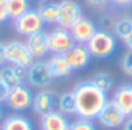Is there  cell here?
Masks as SVG:
<instances>
[{"label":"cell","instance_id":"6da1fadb","mask_svg":"<svg viewBox=\"0 0 132 130\" xmlns=\"http://www.w3.org/2000/svg\"><path fill=\"white\" fill-rule=\"evenodd\" d=\"M73 98H75V105H76V115L84 119H96L103 107L106 105L107 93L98 88L92 81H86L78 84L73 90Z\"/></svg>","mask_w":132,"mask_h":130},{"label":"cell","instance_id":"7a4b0ae2","mask_svg":"<svg viewBox=\"0 0 132 130\" xmlns=\"http://www.w3.org/2000/svg\"><path fill=\"white\" fill-rule=\"evenodd\" d=\"M89 53L92 57L96 59H106L109 56H112L117 50V37L106 31V30H98L93 37L86 43Z\"/></svg>","mask_w":132,"mask_h":130},{"label":"cell","instance_id":"3957f363","mask_svg":"<svg viewBox=\"0 0 132 130\" xmlns=\"http://www.w3.org/2000/svg\"><path fill=\"white\" fill-rule=\"evenodd\" d=\"M5 57H6L8 63L25 68V70L34 62V57L28 51L25 42H19V40H13V42L5 43Z\"/></svg>","mask_w":132,"mask_h":130},{"label":"cell","instance_id":"277c9868","mask_svg":"<svg viewBox=\"0 0 132 130\" xmlns=\"http://www.w3.org/2000/svg\"><path fill=\"white\" fill-rule=\"evenodd\" d=\"M53 75L48 68L47 62L44 60H34L27 68V81L34 88H47L53 82Z\"/></svg>","mask_w":132,"mask_h":130},{"label":"cell","instance_id":"5b68a950","mask_svg":"<svg viewBox=\"0 0 132 130\" xmlns=\"http://www.w3.org/2000/svg\"><path fill=\"white\" fill-rule=\"evenodd\" d=\"M33 98H34L33 91L23 84V85H19V87L10 90L5 104H6L13 112L22 113V112L31 108V105H33Z\"/></svg>","mask_w":132,"mask_h":130},{"label":"cell","instance_id":"8992f818","mask_svg":"<svg viewBox=\"0 0 132 130\" xmlns=\"http://www.w3.org/2000/svg\"><path fill=\"white\" fill-rule=\"evenodd\" d=\"M14 28L19 34L28 37L34 33L42 31L44 28V20L40 19L37 10H28L25 14H22L20 17H17L14 20Z\"/></svg>","mask_w":132,"mask_h":130},{"label":"cell","instance_id":"52a82bcc","mask_svg":"<svg viewBox=\"0 0 132 130\" xmlns=\"http://www.w3.org/2000/svg\"><path fill=\"white\" fill-rule=\"evenodd\" d=\"M47 37H48V48L53 54H65L75 45V40L70 34V30H65L61 26L50 31L47 34Z\"/></svg>","mask_w":132,"mask_h":130},{"label":"cell","instance_id":"ba28073f","mask_svg":"<svg viewBox=\"0 0 132 130\" xmlns=\"http://www.w3.org/2000/svg\"><path fill=\"white\" fill-rule=\"evenodd\" d=\"M81 17H82V10L76 2H73V0H59V17L56 23L61 28L70 30Z\"/></svg>","mask_w":132,"mask_h":130},{"label":"cell","instance_id":"9c48e42d","mask_svg":"<svg viewBox=\"0 0 132 130\" xmlns=\"http://www.w3.org/2000/svg\"><path fill=\"white\" fill-rule=\"evenodd\" d=\"M57 99H59V95L54 90L44 88V90L37 91V95H34L31 108L39 116H45V115L57 110Z\"/></svg>","mask_w":132,"mask_h":130},{"label":"cell","instance_id":"30bf717a","mask_svg":"<svg viewBox=\"0 0 132 130\" xmlns=\"http://www.w3.org/2000/svg\"><path fill=\"white\" fill-rule=\"evenodd\" d=\"M126 115L121 112V108L113 102V101H107L106 105L103 107V110L98 115V122L106 127V128H117L121 127L126 121Z\"/></svg>","mask_w":132,"mask_h":130},{"label":"cell","instance_id":"8fae6325","mask_svg":"<svg viewBox=\"0 0 132 130\" xmlns=\"http://www.w3.org/2000/svg\"><path fill=\"white\" fill-rule=\"evenodd\" d=\"M25 79H27L25 68L16 67V65H11V63L0 67V82H3L10 90L16 88L19 85H23Z\"/></svg>","mask_w":132,"mask_h":130},{"label":"cell","instance_id":"7c38bea8","mask_svg":"<svg viewBox=\"0 0 132 130\" xmlns=\"http://www.w3.org/2000/svg\"><path fill=\"white\" fill-rule=\"evenodd\" d=\"M98 31L96 25L90 20V19H86V17H81L72 28H70V34L75 40V43H82L86 45L92 37L93 34Z\"/></svg>","mask_w":132,"mask_h":130},{"label":"cell","instance_id":"4fadbf2b","mask_svg":"<svg viewBox=\"0 0 132 130\" xmlns=\"http://www.w3.org/2000/svg\"><path fill=\"white\" fill-rule=\"evenodd\" d=\"M65 57H67V60L70 63V67L73 68V71H76V70H82V68L87 67L92 56H90L86 45L75 43L67 53H65Z\"/></svg>","mask_w":132,"mask_h":130},{"label":"cell","instance_id":"5bb4252c","mask_svg":"<svg viewBox=\"0 0 132 130\" xmlns=\"http://www.w3.org/2000/svg\"><path fill=\"white\" fill-rule=\"evenodd\" d=\"M25 45H27L28 51L31 53V56L34 59H40V57H44L50 53L48 37H47V33H44V31H39V33H34V34L28 36L27 40H25Z\"/></svg>","mask_w":132,"mask_h":130},{"label":"cell","instance_id":"9a60e30c","mask_svg":"<svg viewBox=\"0 0 132 130\" xmlns=\"http://www.w3.org/2000/svg\"><path fill=\"white\" fill-rule=\"evenodd\" d=\"M47 65L53 75L54 79H61V78H69L73 73V68L70 67V63L65 57V54H53L48 60Z\"/></svg>","mask_w":132,"mask_h":130},{"label":"cell","instance_id":"2e32d148","mask_svg":"<svg viewBox=\"0 0 132 130\" xmlns=\"http://www.w3.org/2000/svg\"><path fill=\"white\" fill-rule=\"evenodd\" d=\"M112 101L121 108V112L126 116L132 115V84L120 85L112 96Z\"/></svg>","mask_w":132,"mask_h":130},{"label":"cell","instance_id":"e0dca14e","mask_svg":"<svg viewBox=\"0 0 132 130\" xmlns=\"http://www.w3.org/2000/svg\"><path fill=\"white\" fill-rule=\"evenodd\" d=\"M70 121L61 112H53L40 116V130H69Z\"/></svg>","mask_w":132,"mask_h":130},{"label":"cell","instance_id":"ac0fdd59","mask_svg":"<svg viewBox=\"0 0 132 130\" xmlns=\"http://www.w3.org/2000/svg\"><path fill=\"white\" fill-rule=\"evenodd\" d=\"M0 130H34L33 122L23 116V115H10L6 116L2 124H0Z\"/></svg>","mask_w":132,"mask_h":130},{"label":"cell","instance_id":"d6986e66","mask_svg":"<svg viewBox=\"0 0 132 130\" xmlns=\"http://www.w3.org/2000/svg\"><path fill=\"white\" fill-rule=\"evenodd\" d=\"M37 13L44 23H56L59 17V0H44L37 8Z\"/></svg>","mask_w":132,"mask_h":130},{"label":"cell","instance_id":"ffe728a7","mask_svg":"<svg viewBox=\"0 0 132 130\" xmlns=\"http://www.w3.org/2000/svg\"><path fill=\"white\" fill-rule=\"evenodd\" d=\"M10 19L16 20L30 10V0H5Z\"/></svg>","mask_w":132,"mask_h":130},{"label":"cell","instance_id":"44dd1931","mask_svg":"<svg viewBox=\"0 0 132 130\" xmlns=\"http://www.w3.org/2000/svg\"><path fill=\"white\" fill-rule=\"evenodd\" d=\"M57 112H61L62 115H76V105H75V98H73V93L69 91V93H64V95H59V99H57Z\"/></svg>","mask_w":132,"mask_h":130},{"label":"cell","instance_id":"7402d4cb","mask_svg":"<svg viewBox=\"0 0 132 130\" xmlns=\"http://www.w3.org/2000/svg\"><path fill=\"white\" fill-rule=\"evenodd\" d=\"M130 31H132V19H129V17H123V19L117 20L115 25H113L115 37L121 39L123 42L127 39V36L130 34Z\"/></svg>","mask_w":132,"mask_h":130},{"label":"cell","instance_id":"603a6c76","mask_svg":"<svg viewBox=\"0 0 132 130\" xmlns=\"http://www.w3.org/2000/svg\"><path fill=\"white\" fill-rule=\"evenodd\" d=\"M92 82L98 87V88H101L103 91H110L112 90V87H113V79H112V76L110 75H107V73H96L93 78H92Z\"/></svg>","mask_w":132,"mask_h":130},{"label":"cell","instance_id":"cb8c5ba5","mask_svg":"<svg viewBox=\"0 0 132 130\" xmlns=\"http://www.w3.org/2000/svg\"><path fill=\"white\" fill-rule=\"evenodd\" d=\"M69 130H96L93 121L90 119H84V118H78L76 121L70 122Z\"/></svg>","mask_w":132,"mask_h":130},{"label":"cell","instance_id":"d4e9b609","mask_svg":"<svg viewBox=\"0 0 132 130\" xmlns=\"http://www.w3.org/2000/svg\"><path fill=\"white\" fill-rule=\"evenodd\" d=\"M121 70L124 71V75L132 78V51L126 53L121 57Z\"/></svg>","mask_w":132,"mask_h":130},{"label":"cell","instance_id":"484cf974","mask_svg":"<svg viewBox=\"0 0 132 130\" xmlns=\"http://www.w3.org/2000/svg\"><path fill=\"white\" fill-rule=\"evenodd\" d=\"M10 19L8 16V10H6V2L5 0H0V23H3Z\"/></svg>","mask_w":132,"mask_h":130},{"label":"cell","instance_id":"4316f807","mask_svg":"<svg viewBox=\"0 0 132 130\" xmlns=\"http://www.w3.org/2000/svg\"><path fill=\"white\" fill-rule=\"evenodd\" d=\"M8 93H10V88L3 84V82H0V104H3L6 102V98H8Z\"/></svg>","mask_w":132,"mask_h":130},{"label":"cell","instance_id":"83f0119b","mask_svg":"<svg viewBox=\"0 0 132 130\" xmlns=\"http://www.w3.org/2000/svg\"><path fill=\"white\" fill-rule=\"evenodd\" d=\"M6 63V57H5V43H0V67H3Z\"/></svg>","mask_w":132,"mask_h":130},{"label":"cell","instance_id":"f1b7e54d","mask_svg":"<svg viewBox=\"0 0 132 130\" xmlns=\"http://www.w3.org/2000/svg\"><path fill=\"white\" fill-rule=\"evenodd\" d=\"M86 2L89 5H92V6H104L109 0H86Z\"/></svg>","mask_w":132,"mask_h":130},{"label":"cell","instance_id":"f546056e","mask_svg":"<svg viewBox=\"0 0 132 130\" xmlns=\"http://www.w3.org/2000/svg\"><path fill=\"white\" fill-rule=\"evenodd\" d=\"M121 127H123V130H132V115L126 118V121H124V124Z\"/></svg>","mask_w":132,"mask_h":130},{"label":"cell","instance_id":"4dcf8cb0","mask_svg":"<svg viewBox=\"0 0 132 130\" xmlns=\"http://www.w3.org/2000/svg\"><path fill=\"white\" fill-rule=\"evenodd\" d=\"M112 2H113L117 6H127V5H132V0H112Z\"/></svg>","mask_w":132,"mask_h":130},{"label":"cell","instance_id":"1f68e13d","mask_svg":"<svg viewBox=\"0 0 132 130\" xmlns=\"http://www.w3.org/2000/svg\"><path fill=\"white\" fill-rule=\"evenodd\" d=\"M124 43H126V47L129 48V51H132V31H130V34L127 36V39L124 40Z\"/></svg>","mask_w":132,"mask_h":130},{"label":"cell","instance_id":"d6a6232c","mask_svg":"<svg viewBox=\"0 0 132 130\" xmlns=\"http://www.w3.org/2000/svg\"><path fill=\"white\" fill-rule=\"evenodd\" d=\"M3 121V107H2V104H0V122Z\"/></svg>","mask_w":132,"mask_h":130},{"label":"cell","instance_id":"836d02e7","mask_svg":"<svg viewBox=\"0 0 132 130\" xmlns=\"http://www.w3.org/2000/svg\"><path fill=\"white\" fill-rule=\"evenodd\" d=\"M37 2H44V0H37Z\"/></svg>","mask_w":132,"mask_h":130}]
</instances>
